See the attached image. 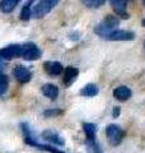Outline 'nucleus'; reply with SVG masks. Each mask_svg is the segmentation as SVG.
Here are the masks:
<instances>
[{
    "mask_svg": "<svg viewBox=\"0 0 145 153\" xmlns=\"http://www.w3.org/2000/svg\"><path fill=\"white\" fill-rule=\"evenodd\" d=\"M21 128L23 130V135H24V142L28 146H32L35 148H38V149H42V151H47L50 153H66L64 151H60L57 148L52 147V146H46V144H40L37 140H35V138L32 137V133H31V129H30V125L27 123H22L21 124Z\"/></svg>",
    "mask_w": 145,
    "mask_h": 153,
    "instance_id": "f257e3e1",
    "label": "nucleus"
},
{
    "mask_svg": "<svg viewBox=\"0 0 145 153\" xmlns=\"http://www.w3.org/2000/svg\"><path fill=\"white\" fill-rule=\"evenodd\" d=\"M118 25H120V19H118V17L112 16V14H108V16H106L103 21L101 22L99 25L94 28V32H95L99 37L104 38L109 32L115 31V28L117 27Z\"/></svg>",
    "mask_w": 145,
    "mask_h": 153,
    "instance_id": "f03ea898",
    "label": "nucleus"
},
{
    "mask_svg": "<svg viewBox=\"0 0 145 153\" xmlns=\"http://www.w3.org/2000/svg\"><path fill=\"white\" fill-rule=\"evenodd\" d=\"M57 0H41L32 8V16L35 18H43L57 5Z\"/></svg>",
    "mask_w": 145,
    "mask_h": 153,
    "instance_id": "7ed1b4c3",
    "label": "nucleus"
},
{
    "mask_svg": "<svg viewBox=\"0 0 145 153\" xmlns=\"http://www.w3.org/2000/svg\"><path fill=\"white\" fill-rule=\"evenodd\" d=\"M106 135H107L111 146H118L125 137V130L116 124H109L106 128Z\"/></svg>",
    "mask_w": 145,
    "mask_h": 153,
    "instance_id": "20e7f679",
    "label": "nucleus"
},
{
    "mask_svg": "<svg viewBox=\"0 0 145 153\" xmlns=\"http://www.w3.org/2000/svg\"><path fill=\"white\" fill-rule=\"evenodd\" d=\"M41 55H42V51L40 50V47H38L36 44H33V42H28V44L22 45V55H21V57L23 60L33 61V60L40 59Z\"/></svg>",
    "mask_w": 145,
    "mask_h": 153,
    "instance_id": "39448f33",
    "label": "nucleus"
},
{
    "mask_svg": "<svg viewBox=\"0 0 145 153\" xmlns=\"http://www.w3.org/2000/svg\"><path fill=\"white\" fill-rule=\"evenodd\" d=\"M22 55V45H9L0 49V59L4 61L21 57Z\"/></svg>",
    "mask_w": 145,
    "mask_h": 153,
    "instance_id": "423d86ee",
    "label": "nucleus"
},
{
    "mask_svg": "<svg viewBox=\"0 0 145 153\" xmlns=\"http://www.w3.org/2000/svg\"><path fill=\"white\" fill-rule=\"evenodd\" d=\"M109 41H131L135 38V33L127 30H115L104 37Z\"/></svg>",
    "mask_w": 145,
    "mask_h": 153,
    "instance_id": "0eeeda50",
    "label": "nucleus"
},
{
    "mask_svg": "<svg viewBox=\"0 0 145 153\" xmlns=\"http://www.w3.org/2000/svg\"><path fill=\"white\" fill-rule=\"evenodd\" d=\"M13 75L19 83H28L32 78V71L23 65H17L13 69Z\"/></svg>",
    "mask_w": 145,
    "mask_h": 153,
    "instance_id": "6e6552de",
    "label": "nucleus"
},
{
    "mask_svg": "<svg viewBox=\"0 0 145 153\" xmlns=\"http://www.w3.org/2000/svg\"><path fill=\"white\" fill-rule=\"evenodd\" d=\"M43 69L48 75L56 76L64 71V66L60 61H45L43 63Z\"/></svg>",
    "mask_w": 145,
    "mask_h": 153,
    "instance_id": "1a4fd4ad",
    "label": "nucleus"
},
{
    "mask_svg": "<svg viewBox=\"0 0 145 153\" xmlns=\"http://www.w3.org/2000/svg\"><path fill=\"white\" fill-rule=\"evenodd\" d=\"M41 135H42L43 139L51 142L52 144H56V146H60V147H62V146L65 144L64 138H62L60 134H57V133L52 131V130H45V131H42Z\"/></svg>",
    "mask_w": 145,
    "mask_h": 153,
    "instance_id": "9d476101",
    "label": "nucleus"
},
{
    "mask_svg": "<svg viewBox=\"0 0 145 153\" xmlns=\"http://www.w3.org/2000/svg\"><path fill=\"white\" fill-rule=\"evenodd\" d=\"M132 96V91L126 85H120L113 89V97L118 101H127Z\"/></svg>",
    "mask_w": 145,
    "mask_h": 153,
    "instance_id": "9b49d317",
    "label": "nucleus"
},
{
    "mask_svg": "<svg viewBox=\"0 0 145 153\" xmlns=\"http://www.w3.org/2000/svg\"><path fill=\"white\" fill-rule=\"evenodd\" d=\"M79 75V70L74 68V66H67L64 70V83L66 84V87H69L76 80Z\"/></svg>",
    "mask_w": 145,
    "mask_h": 153,
    "instance_id": "f8f14e48",
    "label": "nucleus"
},
{
    "mask_svg": "<svg viewBox=\"0 0 145 153\" xmlns=\"http://www.w3.org/2000/svg\"><path fill=\"white\" fill-rule=\"evenodd\" d=\"M111 5H112L113 10L117 13V16H121L124 18H129V14L126 13V8H127V1L125 0H111Z\"/></svg>",
    "mask_w": 145,
    "mask_h": 153,
    "instance_id": "ddd939ff",
    "label": "nucleus"
},
{
    "mask_svg": "<svg viewBox=\"0 0 145 153\" xmlns=\"http://www.w3.org/2000/svg\"><path fill=\"white\" fill-rule=\"evenodd\" d=\"M41 91H42V93L50 100H55V98H57V96H59V88H57V85L52 84V83L43 84Z\"/></svg>",
    "mask_w": 145,
    "mask_h": 153,
    "instance_id": "4468645a",
    "label": "nucleus"
},
{
    "mask_svg": "<svg viewBox=\"0 0 145 153\" xmlns=\"http://www.w3.org/2000/svg\"><path fill=\"white\" fill-rule=\"evenodd\" d=\"M19 4V0H3L0 1V10L3 13H12Z\"/></svg>",
    "mask_w": 145,
    "mask_h": 153,
    "instance_id": "2eb2a0df",
    "label": "nucleus"
},
{
    "mask_svg": "<svg viewBox=\"0 0 145 153\" xmlns=\"http://www.w3.org/2000/svg\"><path fill=\"white\" fill-rule=\"evenodd\" d=\"M98 92H99L98 87H97L95 84H93V83L87 84L80 89V94L84 96V97H94V96L98 94Z\"/></svg>",
    "mask_w": 145,
    "mask_h": 153,
    "instance_id": "dca6fc26",
    "label": "nucleus"
},
{
    "mask_svg": "<svg viewBox=\"0 0 145 153\" xmlns=\"http://www.w3.org/2000/svg\"><path fill=\"white\" fill-rule=\"evenodd\" d=\"M83 130L85 133L88 140H95V131H97V126L92 123H84L83 124Z\"/></svg>",
    "mask_w": 145,
    "mask_h": 153,
    "instance_id": "f3484780",
    "label": "nucleus"
},
{
    "mask_svg": "<svg viewBox=\"0 0 145 153\" xmlns=\"http://www.w3.org/2000/svg\"><path fill=\"white\" fill-rule=\"evenodd\" d=\"M32 1H28L26 5L23 7L22 12H21V19L22 21H30V18L32 16V8H31Z\"/></svg>",
    "mask_w": 145,
    "mask_h": 153,
    "instance_id": "a211bd4d",
    "label": "nucleus"
},
{
    "mask_svg": "<svg viewBox=\"0 0 145 153\" xmlns=\"http://www.w3.org/2000/svg\"><path fill=\"white\" fill-rule=\"evenodd\" d=\"M8 85H9V79L5 74L0 73V96H3L4 93L7 92L8 89Z\"/></svg>",
    "mask_w": 145,
    "mask_h": 153,
    "instance_id": "6ab92c4d",
    "label": "nucleus"
},
{
    "mask_svg": "<svg viewBox=\"0 0 145 153\" xmlns=\"http://www.w3.org/2000/svg\"><path fill=\"white\" fill-rule=\"evenodd\" d=\"M64 114L62 110H59V108H50V110H46L43 111V116L45 117H56V116H60V115Z\"/></svg>",
    "mask_w": 145,
    "mask_h": 153,
    "instance_id": "aec40b11",
    "label": "nucleus"
},
{
    "mask_svg": "<svg viewBox=\"0 0 145 153\" xmlns=\"http://www.w3.org/2000/svg\"><path fill=\"white\" fill-rule=\"evenodd\" d=\"M106 1L104 0H83V4L89 8H99L102 7Z\"/></svg>",
    "mask_w": 145,
    "mask_h": 153,
    "instance_id": "412c9836",
    "label": "nucleus"
},
{
    "mask_svg": "<svg viewBox=\"0 0 145 153\" xmlns=\"http://www.w3.org/2000/svg\"><path fill=\"white\" fill-rule=\"evenodd\" d=\"M87 147H88V149L90 151V153H101V149H99L98 144L95 143V140H88Z\"/></svg>",
    "mask_w": 145,
    "mask_h": 153,
    "instance_id": "4be33fe9",
    "label": "nucleus"
},
{
    "mask_svg": "<svg viewBox=\"0 0 145 153\" xmlns=\"http://www.w3.org/2000/svg\"><path fill=\"white\" fill-rule=\"evenodd\" d=\"M120 112H121V108H120L118 106H116V107L113 108V112H112V116H113V117H118V115H120Z\"/></svg>",
    "mask_w": 145,
    "mask_h": 153,
    "instance_id": "5701e85b",
    "label": "nucleus"
},
{
    "mask_svg": "<svg viewBox=\"0 0 145 153\" xmlns=\"http://www.w3.org/2000/svg\"><path fill=\"white\" fill-rule=\"evenodd\" d=\"M4 68H5V61L0 59V73H1V70H3Z\"/></svg>",
    "mask_w": 145,
    "mask_h": 153,
    "instance_id": "b1692460",
    "label": "nucleus"
},
{
    "mask_svg": "<svg viewBox=\"0 0 145 153\" xmlns=\"http://www.w3.org/2000/svg\"><path fill=\"white\" fill-rule=\"evenodd\" d=\"M143 26L145 27V19H144V21H143Z\"/></svg>",
    "mask_w": 145,
    "mask_h": 153,
    "instance_id": "393cba45",
    "label": "nucleus"
},
{
    "mask_svg": "<svg viewBox=\"0 0 145 153\" xmlns=\"http://www.w3.org/2000/svg\"><path fill=\"white\" fill-rule=\"evenodd\" d=\"M144 49H145V41H144Z\"/></svg>",
    "mask_w": 145,
    "mask_h": 153,
    "instance_id": "a878e982",
    "label": "nucleus"
}]
</instances>
